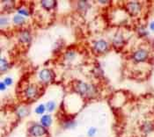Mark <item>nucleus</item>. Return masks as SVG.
I'll return each mask as SVG.
<instances>
[{"instance_id": "obj_1", "label": "nucleus", "mask_w": 154, "mask_h": 137, "mask_svg": "<svg viewBox=\"0 0 154 137\" xmlns=\"http://www.w3.org/2000/svg\"><path fill=\"white\" fill-rule=\"evenodd\" d=\"M75 89H76V91L78 93H79L82 96L91 97V96H94L96 94V89L93 85L83 83L81 81H79L76 83Z\"/></svg>"}, {"instance_id": "obj_2", "label": "nucleus", "mask_w": 154, "mask_h": 137, "mask_svg": "<svg viewBox=\"0 0 154 137\" xmlns=\"http://www.w3.org/2000/svg\"><path fill=\"white\" fill-rule=\"evenodd\" d=\"M148 55H149V53H148L147 50L140 48V49H137L133 54V59L137 62H144L148 58Z\"/></svg>"}, {"instance_id": "obj_3", "label": "nucleus", "mask_w": 154, "mask_h": 137, "mask_svg": "<svg viewBox=\"0 0 154 137\" xmlns=\"http://www.w3.org/2000/svg\"><path fill=\"white\" fill-rule=\"evenodd\" d=\"M29 133L33 136L39 137L43 135H45L47 133V130L45 129V127L43 126L34 125L29 128Z\"/></svg>"}, {"instance_id": "obj_4", "label": "nucleus", "mask_w": 154, "mask_h": 137, "mask_svg": "<svg viewBox=\"0 0 154 137\" xmlns=\"http://www.w3.org/2000/svg\"><path fill=\"white\" fill-rule=\"evenodd\" d=\"M126 8L131 15L135 16L137 13H139V11L141 10V5L138 2H130L127 4Z\"/></svg>"}, {"instance_id": "obj_5", "label": "nucleus", "mask_w": 154, "mask_h": 137, "mask_svg": "<svg viewBox=\"0 0 154 137\" xmlns=\"http://www.w3.org/2000/svg\"><path fill=\"white\" fill-rule=\"evenodd\" d=\"M94 50L97 53H100V54H102V53H105L108 49V44L106 41L104 40H100V41H97L94 43Z\"/></svg>"}, {"instance_id": "obj_6", "label": "nucleus", "mask_w": 154, "mask_h": 137, "mask_svg": "<svg viewBox=\"0 0 154 137\" xmlns=\"http://www.w3.org/2000/svg\"><path fill=\"white\" fill-rule=\"evenodd\" d=\"M39 77H40V78H41V80H42V82L48 83V82H49V81H51V80L53 79L54 74H53V72H52L50 69L45 68V69H42V70L40 72Z\"/></svg>"}, {"instance_id": "obj_7", "label": "nucleus", "mask_w": 154, "mask_h": 137, "mask_svg": "<svg viewBox=\"0 0 154 137\" xmlns=\"http://www.w3.org/2000/svg\"><path fill=\"white\" fill-rule=\"evenodd\" d=\"M25 95L27 99H35L36 96L38 95V89L35 85H30L28 86L26 91H25Z\"/></svg>"}, {"instance_id": "obj_8", "label": "nucleus", "mask_w": 154, "mask_h": 137, "mask_svg": "<svg viewBox=\"0 0 154 137\" xmlns=\"http://www.w3.org/2000/svg\"><path fill=\"white\" fill-rule=\"evenodd\" d=\"M113 43L115 47H122L124 44V38L122 34H117L115 35L114 39H113Z\"/></svg>"}, {"instance_id": "obj_9", "label": "nucleus", "mask_w": 154, "mask_h": 137, "mask_svg": "<svg viewBox=\"0 0 154 137\" xmlns=\"http://www.w3.org/2000/svg\"><path fill=\"white\" fill-rule=\"evenodd\" d=\"M20 41L23 43H28L31 41V35L28 31H23L20 34Z\"/></svg>"}, {"instance_id": "obj_10", "label": "nucleus", "mask_w": 154, "mask_h": 137, "mask_svg": "<svg viewBox=\"0 0 154 137\" xmlns=\"http://www.w3.org/2000/svg\"><path fill=\"white\" fill-rule=\"evenodd\" d=\"M43 8H45L46 10H51L55 7L57 2L54 1V0H43L41 2Z\"/></svg>"}, {"instance_id": "obj_11", "label": "nucleus", "mask_w": 154, "mask_h": 137, "mask_svg": "<svg viewBox=\"0 0 154 137\" xmlns=\"http://www.w3.org/2000/svg\"><path fill=\"white\" fill-rule=\"evenodd\" d=\"M41 123L43 126H49L52 123V119L49 115H44L41 119Z\"/></svg>"}, {"instance_id": "obj_12", "label": "nucleus", "mask_w": 154, "mask_h": 137, "mask_svg": "<svg viewBox=\"0 0 154 137\" xmlns=\"http://www.w3.org/2000/svg\"><path fill=\"white\" fill-rule=\"evenodd\" d=\"M13 23L16 24V25H22L25 23V18H23V16L20 15V14H17L13 17Z\"/></svg>"}, {"instance_id": "obj_13", "label": "nucleus", "mask_w": 154, "mask_h": 137, "mask_svg": "<svg viewBox=\"0 0 154 137\" xmlns=\"http://www.w3.org/2000/svg\"><path fill=\"white\" fill-rule=\"evenodd\" d=\"M78 7L80 11H86L90 7V5L86 1H79L78 4Z\"/></svg>"}, {"instance_id": "obj_14", "label": "nucleus", "mask_w": 154, "mask_h": 137, "mask_svg": "<svg viewBox=\"0 0 154 137\" xmlns=\"http://www.w3.org/2000/svg\"><path fill=\"white\" fill-rule=\"evenodd\" d=\"M0 62H1V72H4V71H5L7 68H8V62H7V61L5 60V59H4V58H1V61H0Z\"/></svg>"}, {"instance_id": "obj_15", "label": "nucleus", "mask_w": 154, "mask_h": 137, "mask_svg": "<svg viewBox=\"0 0 154 137\" xmlns=\"http://www.w3.org/2000/svg\"><path fill=\"white\" fill-rule=\"evenodd\" d=\"M152 129H153V126L149 122L148 123H144L143 126V131L145 132V133H150V132L152 131Z\"/></svg>"}, {"instance_id": "obj_16", "label": "nucleus", "mask_w": 154, "mask_h": 137, "mask_svg": "<svg viewBox=\"0 0 154 137\" xmlns=\"http://www.w3.org/2000/svg\"><path fill=\"white\" fill-rule=\"evenodd\" d=\"M45 105H40L36 107L35 109V113L37 114H42L44 112H45Z\"/></svg>"}, {"instance_id": "obj_17", "label": "nucleus", "mask_w": 154, "mask_h": 137, "mask_svg": "<svg viewBox=\"0 0 154 137\" xmlns=\"http://www.w3.org/2000/svg\"><path fill=\"white\" fill-rule=\"evenodd\" d=\"M56 108V103L53 102V101H50V102H48L46 105V109L49 112H52L54 109Z\"/></svg>"}, {"instance_id": "obj_18", "label": "nucleus", "mask_w": 154, "mask_h": 137, "mask_svg": "<svg viewBox=\"0 0 154 137\" xmlns=\"http://www.w3.org/2000/svg\"><path fill=\"white\" fill-rule=\"evenodd\" d=\"M138 34H139L140 36H146V35L149 34V33H148V31L145 29L144 26H141V27L138 29Z\"/></svg>"}, {"instance_id": "obj_19", "label": "nucleus", "mask_w": 154, "mask_h": 137, "mask_svg": "<svg viewBox=\"0 0 154 137\" xmlns=\"http://www.w3.org/2000/svg\"><path fill=\"white\" fill-rule=\"evenodd\" d=\"M18 12H19V14L20 15H21V16H28L29 15V12L28 11L26 10V9H19L18 10Z\"/></svg>"}, {"instance_id": "obj_20", "label": "nucleus", "mask_w": 154, "mask_h": 137, "mask_svg": "<svg viewBox=\"0 0 154 137\" xmlns=\"http://www.w3.org/2000/svg\"><path fill=\"white\" fill-rule=\"evenodd\" d=\"M96 132H97V130H96V128H95V127H91V128L88 130V135H89L90 137L94 136V135L96 134Z\"/></svg>"}, {"instance_id": "obj_21", "label": "nucleus", "mask_w": 154, "mask_h": 137, "mask_svg": "<svg viewBox=\"0 0 154 137\" xmlns=\"http://www.w3.org/2000/svg\"><path fill=\"white\" fill-rule=\"evenodd\" d=\"M75 56V54L73 53V52H67V54H66V58L68 59V60H71V59H73Z\"/></svg>"}, {"instance_id": "obj_22", "label": "nucleus", "mask_w": 154, "mask_h": 137, "mask_svg": "<svg viewBox=\"0 0 154 137\" xmlns=\"http://www.w3.org/2000/svg\"><path fill=\"white\" fill-rule=\"evenodd\" d=\"M6 85H11L12 84V79L11 78H6L5 79V82H4Z\"/></svg>"}, {"instance_id": "obj_23", "label": "nucleus", "mask_w": 154, "mask_h": 137, "mask_svg": "<svg viewBox=\"0 0 154 137\" xmlns=\"http://www.w3.org/2000/svg\"><path fill=\"white\" fill-rule=\"evenodd\" d=\"M7 23H8V20H7V19H5V18H1V26H2L7 25Z\"/></svg>"}, {"instance_id": "obj_24", "label": "nucleus", "mask_w": 154, "mask_h": 137, "mask_svg": "<svg viewBox=\"0 0 154 137\" xmlns=\"http://www.w3.org/2000/svg\"><path fill=\"white\" fill-rule=\"evenodd\" d=\"M26 111L24 108H21V109L20 110V116H22V117H23V116L26 115Z\"/></svg>"}, {"instance_id": "obj_25", "label": "nucleus", "mask_w": 154, "mask_h": 137, "mask_svg": "<svg viewBox=\"0 0 154 137\" xmlns=\"http://www.w3.org/2000/svg\"><path fill=\"white\" fill-rule=\"evenodd\" d=\"M6 86H7V85H6V84H5V83H3V82H2V83L0 84V87H1V91H4V90H5V88H6Z\"/></svg>"}, {"instance_id": "obj_26", "label": "nucleus", "mask_w": 154, "mask_h": 137, "mask_svg": "<svg viewBox=\"0 0 154 137\" xmlns=\"http://www.w3.org/2000/svg\"><path fill=\"white\" fill-rule=\"evenodd\" d=\"M150 29H151L152 32H154V21L151 22V24H150Z\"/></svg>"}]
</instances>
